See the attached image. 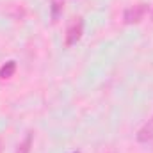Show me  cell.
Listing matches in <instances>:
<instances>
[{
  "label": "cell",
  "instance_id": "cell-1",
  "mask_svg": "<svg viewBox=\"0 0 153 153\" xmlns=\"http://www.w3.org/2000/svg\"><path fill=\"white\" fill-rule=\"evenodd\" d=\"M146 13H148V5L146 4H135V5H132V7H128L125 11L123 22L126 25H137V23H141L144 20Z\"/></svg>",
  "mask_w": 153,
  "mask_h": 153
},
{
  "label": "cell",
  "instance_id": "cell-2",
  "mask_svg": "<svg viewBox=\"0 0 153 153\" xmlns=\"http://www.w3.org/2000/svg\"><path fill=\"white\" fill-rule=\"evenodd\" d=\"M84 34V20L82 18H75L70 27L66 29V36H64V46H73L76 45Z\"/></svg>",
  "mask_w": 153,
  "mask_h": 153
},
{
  "label": "cell",
  "instance_id": "cell-3",
  "mask_svg": "<svg viewBox=\"0 0 153 153\" xmlns=\"http://www.w3.org/2000/svg\"><path fill=\"white\" fill-rule=\"evenodd\" d=\"M137 141L139 143H150V141H153V116L139 128V132H137Z\"/></svg>",
  "mask_w": 153,
  "mask_h": 153
},
{
  "label": "cell",
  "instance_id": "cell-4",
  "mask_svg": "<svg viewBox=\"0 0 153 153\" xmlns=\"http://www.w3.org/2000/svg\"><path fill=\"white\" fill-rule=\"evenodd\" d=\"M32 144H34V134H32V132H27V135L23 137V141L18 144L16 153H30Z\"/></svg>",
  "mask_w": 153,
  "mask_h": 153
},
{
  "label": "cell",
  "instance_id": "cell-5",
  "mask_svg": "<svg viewBox=\"0 0 153 153\" xmlns=\"http://www.w3.org/2000/svg\"><path fill=\"white\" fill-rule=\"evenodd\" d=\"M16 71V62L14 61H7L2 68H0V78L5 80V78H11Z\"/></svg>",
  "mask_w": 153,
  "mask_h": 153
},
{
  "label": "cell",
  "instance_id": "cell-6",
  "mask_svg": "<svg viewBox=\"0 0 153 153\" xmlns=\"http://www.w3.org/2000/svg\"><path fill=\"white\" fill-rule=\"evenodd\" d=\"M62 5L64 4H61V2H57V0H53V4H52V16H53V20L59 16V13L62 11Z\"/></svg>",
  "mask_w": 153,
  "mask_h": 153
},
{
  "label": "cell",
  "instance_id": "cell-7",
  "mask_svg": "<svg viewBox=\"0 0 153 153\" xmlns=\"http://www.w3.org/2000/svg\"><path fill=\"white\" fill-rule=\"evenodd\" d=\"M0 152H2V141H0Z\"/></svg>",
  "mask_w": 153,
  "mask_h": 153
},
{
  "label": "cell",
  "instance_id": "cell-8",
  "mask_svg": "<svg viewBox=\"0 0 153 153\" xmlns=\"http://www.w3.org/2000/svg\"><path fill=\"white\" fill-rule=\"evenodd\" d=\"M152 22H153V11H152Z\"/></svg>",
  "mask_w": 153,
  "mask_h": 153
},
{
  "label": "cell",
  "instance_id": "cell-9",
  "mask_svg": "<svg viewBox=\"0 0 153 153\" xmlns=\"http://www.w3.org/2000/svg\"><path fill=\"white\" fill-rule=\"evenodd\" d=\"M73 153H78V152H73Z\"/></svg>",
  "mask_w": 153,
  "mask_h": 153
}]
</instances>
